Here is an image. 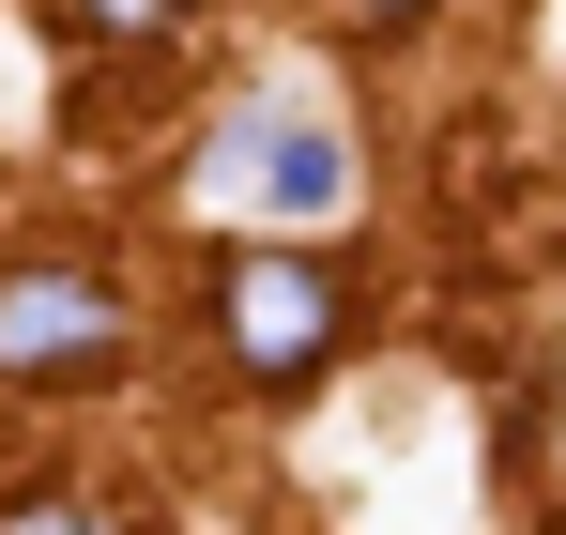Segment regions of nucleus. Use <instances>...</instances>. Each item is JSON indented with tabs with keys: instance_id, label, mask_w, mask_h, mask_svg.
I'll return each instance as SVG.
<instances>
[{
	"instance_id": "1",
	"label": "nucleus",
	"mask_w": 566,
	"mask_h": 535,
	"mask_svg": "<svg viewBox=\"0 0 566 535\" xmlns=\"http://www.w3.org/2000/svg\"><path fill=\"white\" fill-rule=\"evenodd\" d=\"M214 322H230L245 382H306V367L337 353V275L306 261V245H230V275H214Z\"/></svg>"
},
{
	"instance_id": "6",
	"label": "nucleus",
	"mask_w": 566,
	"mask_h": 535,
	"mask_svg": "<svg viewBox=\"0 0 566 535\" xmlns=\"http://www.w3.org/2000/svg\"><path fill=\"white\" fill-rule=\"evenodd\" d=\"M337 15H413V0H337Z\"/></svg>"
},
{
	"instance_id": "2",
	"label": "nucleus",
	"mask_w": 566,
	"mask_h": 535,
	"mask_svg": "<svg viewBox=\"0 0 566 535\" xmlns=\"http://www.w3.org/2000/svg\"><path fill=\"white\" fill-rule=\"evenodd\" d=\"M0 367L15 382H93V367H123V291L77 261H15L0 275Z\"/></svg>"
},
{
	"instance_id": "5",
	"label": "nucleus",
	"mask_w": 566,
	"mask_h": 535,
	"mask_svg": "<svg viewBox=\"0 0 566 535\" xmlns=\"http://www.w3.org/2000/svg\"><path fill=\"white\" fill-rule=\"evenodd\" d=\"M0 535H123V521H107V505H77V490H31Z\"/></svg>"
},
{
	"instance_id": "4",
	"label": "nucleus",
	"mask_w": 566,
	"mask_h": 535,
	"mask_svg": "<svg viewBox=\"0 0 566 535\" xmlns=\"http://www.w3.org/2000/svg\"><path fill=\"white\" fill-rule=\"evenodd\" d=\"M169 15H185V0H77V31H93V46H154Z\"/></svg>"
},
{
	"instance_id": "3",
	"label": "nucleus",
	"mask_w": 566,
	"mask_h": 535,
	"mask_svg": "<svg viewBox=\"0 0 566 535\" xmlns=\"http://www.w3.org/2000/svg\"><path fill=\"white\" fill-rule=\"evenodd\" d=\"M214 199H261V214H337L353 199V138L306 123V107H261L214 138Z\"/></svg>"
}]
</instances>
